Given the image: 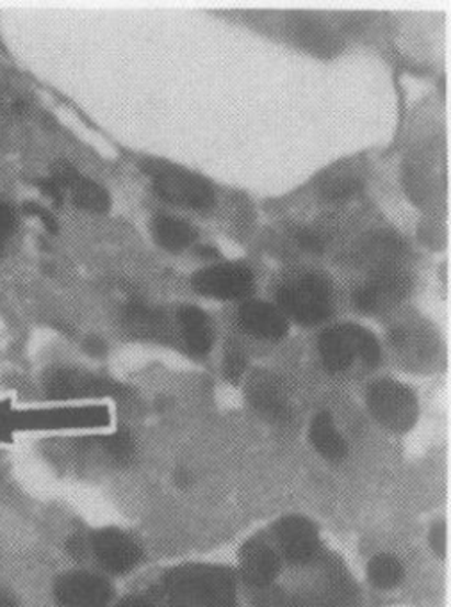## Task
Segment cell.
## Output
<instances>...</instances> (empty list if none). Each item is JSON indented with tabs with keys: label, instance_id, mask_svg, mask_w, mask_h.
I'll list each match as a JSON object with an SVG mask.
<instances>
[{
	"label": "cell",
	"instance_id": "6da1fadb",
	"mask_svg": "<svg viewBox=\"0 0 451 607\" xmlns=\"http://www.w3.org/2000/svg\"><path fill=\"white\" fill-rule=\"evenodd\" d=\"M165 588L171 607H238L233 572L224 566H177Z\"/></svg>",
	"mask_w": 451,
	"mask_h": 607
},
{
	"label": "cell",
	"instance_id": "7a4b0ae2",
	"mask_svg": "<svg viewBox=\"0 0 451 607\" xmlns=\"http://www.w3.org/2000/svg\"><path fill=\"white\" fill-rule=\"evenodd\" d=\"M143 171L153 179L156 193L167 202L188 209H210L216 202L213 184L195 171L159 159L145 160Z\"/></svg>",
	"mask_w": 451,
	"mask_h": 607
},
{
	"label": "cell",
	"instance_id": "3957f363",
	"mask_svg": "<svg viewBox=\"0 0 451 607\" xmlns=\"http://www.w3.org/2000/svg\"><path fill=\"white\" fill-rule=\"evenodd\" d=\"M319 355L325 368L330 372H342L352 368L356 358H361L367 366H376L381 362V344L375 334H371L364 326L336 325L322 331L318 340Z\"/></svg>",
	"mask_w": 451,
	"mask_h": 607
},
{
	"label": "cell",
	"instance_id": "277c9868",
	"mask_svg": "<svg viewBox=\"0 0 451 607\" xmlns=\"http://www.w3.org/2000/svg\"><path fill=\"white\" fill-rule=\"evenodd\" d=\"M277 300L284 314L304 325H318L332 314V285L324 274L305 273L284 283Z\"/></svg>",
	"mask_w": 451,
	"mask_h": 607
},
{
	"label": "cell",
	"instance_id": "5b68a950",
	"mask_svg": "<svg viewBox=\"0 0 451 607\" xmlns=\"http://www.w3.org/2000/svg\"><path fill=\"white\" fill-rule=\"evenodd\" d=\"M368 405L375 419L391 431H407L418 419L419 406L414 392L395 380H379L370 386Z\"/></svg>",
	"mask_w": 451,
	"mask_h": 607
},
{
	"label": "cell",
	"instance_id": "8992f818",
	"mask_svg": "<svg viewBox=\"0 0 451 607\" xmlns=\"http://www.w3.org/2000/svg\"><path fill=\"white\" fill-rule=\"evenodd\" d=\"M191 288L204 296L241 300L253 291L252 269L241 262H224L200 269L191 277Z\"/></svg>",
	"mask_w": 451,
	"mask_h": 607
},
{
	"label": "cell",
	"instance_id": "52a82bcc",
	"mask_svg": "<svg viewBox=\"0 0 451 607\" xmlns=\"http://www.w3.org/2000/svg\"><path fill=\"white\" fill-rule=\"evenodd\" d=\"M45 391L53 400L77 397L122 396L125 389L119 383L95 376L79 369L57 368L45 374Z\"/></svg>",
	"mask_w": 451,
	"mask_h": 607
},
{
	"label": "cell",
	"instance_id": "ba28073f",
	"mask_svg": "<svg viewBox=\"0 0 451 607\" xmlns=\"http://www.w3.org/2000/svg\"><path fill=\"white\" fill-rule=\"evenodd\" d=\"M410 277L405 269L384 266L379 269L370 282L353 292V303L362 312H379L385 306L398 303L410 291Z\"/></svg>",
	"mask_w": 451,
	"mask_h": 607
},
{
	"label": "cell",
	"instance_id": "9c48e42d",
	"mask_svg": "<svg viewBox=\"0 0 451 607\" xmlns=\"http://www.w3.org/2000/svg\"><path fill=\"white\" fill-rule=\"evenodd\" d=\"M353 589L339 570H332L322 594L316 597H296L281 589L262 592L257 607H348L352 603Z\"/></svg>",
	"mask_w": 451,
	"mask_h": 607
},
{
	"label": "cell",
	"instance_id": "30bf717a",
	"mask_svg": "<svg viewBox=\"0 0 451 607\" xmlns=\"http://www.w3.org/2000/svg\"><path fill=\"white\" fill-rule=\"evenodd\" d=\"M56 597L63 607H105L113 597V588L99 575L70 572L57 580Z\"/></svg>",
	"mask_w": 451,
	"mask_h": 607
},
{
	"label": "cell",
	"instance_id": "8fae6325",
	"mask_svg": "<svg viewBox=\"0 0 451 607\" xmlns=\"http://www.w3.org/2000/svg\"><path fill=\"white\" fill-rule=\"evenodd\" d=\"M53 180L63 189V193H70L71 202L77 207L93 212H105L110 209V193L97 184L95 180L79 173L76 166L68 160H57L53 166Z\"/></svg>",
	"mask_w": 451,
	"mask_h": 607
},
{
	"label": "cell",
	"instance_id": "7c38bea8",
	"mask_svg": "<svg viewBox=\"0 0 451 607\" xmlns=\"http://www.w3.org/2000/svg\"><path fill=\"white\" fill-rule=\"evenodd\" d=\"M250 405L271 423H285L291 417L284 383L270 371L253 372L247 385Z\"/></svg>",
	"mask_w": 451,
	"mask_h": 607
},
{
	"label": "cell",
	"instance_id": "4fadbf2b",
	"mask_svg": "<svg viewBox=\"0 0 451 607\" xmlns=\"http://www.w3.org/2000/svg\"><path fill=\"white\" fill-rule=\"evenodd\" d=\"M97 560L113 574H124L138 565L142 549L133 538L119 529H102L93 537Z\"/></svg>",
	"mask_w": 451,
	"mask_h": 607
},
{
	"label": "cell",
	"instance_id": "5bb4252c",
	"mask_svg": "<svg viewBox=\"0 0 451 607\" xmlns=\"http://www.w3.org/2000/svg\"><path fill=\"white\" fill-rule=\"evenodd\" d=\"M239 326L257 339L279 340L290 331V323L279 306L261 300H247L239 308Z\"/></svg>",
	"mask_w": 451,
	"mask_h": 607
},
{
	"label": "cell",
	"instance_id": "9a60e30c",
	"mask_svg": "<svg viewBox=\"0 0 451 607\" xmlns=\"http://www.w3.org/2000/svg\"><path fill=\"white\" fill-rule=\"evenodd\" d=\"M277 540L287 560L307 563L318 552V531L304 517H285L277 524Z\"/></svg>",
	"mask_w": 451,
	"mask_h": 607
},
{
	"label": "cell",
	"instance_id": "2e32d148",
	"mask_svg": "<svg viewBox=\"0 0 451 607\" xmlns=\"http://www.w3.org/2000/svg\"><path fill=\"white\" fill-rule=\"evenodd\" d=\"M243 580L253 588H268L281 570L275 551L262 538H252L239 552Z\"/></svg>",
	"mask_w": 451,
	"mask_h": 607
},
{
	"label": "cell",
	"instance_id": "e0dca14e",
	"mask_svg": "<svg viewBox=\"0 0 451 607\" xmlns=\"http://www.w3.org/2000/svg\"><path fill=\"white\" fill-rule=\"evenodd\" d=\"M177 323L181 326L182 337L191 353H210L214 342V326L207 312L196 305H182L177 311Z\"/></svg>",
	"mask_w": 451,
	"mask_h": 607
},
{
	"label": "cell",
	"instance_id": "ac0fdd59",
	"mask_svg": "<svg viewBox=\"0 0 451 607\" xmlns=\"http://www.w3.org/2000/svg\"><path fill=\"white\" fill-rule=\"evenodd\" d=\"M153 232L157 243L170 251L184 250L199 237L195 226L170 214H157L154 217Z\"/></svg>",
	"mask_w": 451,
	"mask_h": 607
},
{
	"label": "cell",
	"instance_id": "d6986e66",
	"mask_svg": "<svg viewBox=\"0 0 451 607\" xmlns=\"http://www.w3.org/2000/svg\"><path fill=\"white\" fill-rule=\"evenodd\" d=\"M311 440L316 451L330 462H339L347 457V442L334 426L332 415L328 412H322L314 417L311 424Z\"/></svg>",
	"mask_w": 451,
	"mask_h": 607
},
{
	"label": "cell",
	"instance_id": "ffe728a7",
	"mask_svg": "<svg viewBox=\"0 0 451 607\" xmlns=\"http://www.w3.org/2000/svg\"><path fill=\"white\" fill-rule=\"evenodd\" d=\"M124 321L131 334L139 337H162L168 330L162 312L154 311L142 302H131L125 306Z\"/></svg>",
	"mask_w": 451,
	"mask_h": 607
},
{
	"label": "cell",
	"instance_id": "44dd1931",
	"mask_svg": "<svg viewBox=\"0 0 451 607\" xmlns=\"http://www.w3.org/2000/svg\"><path fill=\"white\" fill-rule=\"evenodd\" d=\"M368 577L376 588L391 589L404 577V569L393 555L379 554L370 561Z\"/></svg>",
	"mask_w": 451,
	"mask_h": 607
},
{
	"label": "cell",
	"instance_id": "7402d4cb",
	"mask_svg": "<svg viewBox=\"0 0 451 607\" xmlns=\"http://www.w3.org/2000/svg\"><path fill=\"white\" fill-rule=\"evenodd\" d=\"M105 451L110 454L113 462L119 465H127L134 457L133 437L125 429H119L116 434L102 440Z\"/></svg>",
	"mask_w": 451,
	"mask_h": 607
},
{
	"label": "cell",
	"instance_id": "603a6c76",
	"mask_svg": "<svg viewBox=\"0 0 451 607\" xmlns=\"http://www.w3.org/2000/svg\"><path fill=\"white\" fill-rule=\"evenodd\" d=\"M245 369H247V353L243 351L239 344L230 340L227 351H225V374H227L230 382H238Z\"/></svg>",
	"mask_w": 451,
	"mask_h": 607
},
{
	"label": "cell",
	"instance_id": "cb8c5ba5",
	"mask_svg": "<svg viewBox=\"0 0 451 607\" xmlns=\"http://www.w3.org/2000/svg\"><path fill=\"white\" fill-rule=\"evenodd\" d=\"M14 223H16V216L13 209L0 200V254L4 250L5 240L13 234Z\"/></svg>",
	"mask_w": 451,
	"mask_h": 607
},
{
	"label": "cell",
	"instance_id": "d4e9b609",
	"mask_svg": "<svg viewBox=\"0 0 451 607\" xmlns=\"http://www.w3.org/2000/svg\"><path fill=\"white\" fill-rule=\"evenodd\" d=\"M356 189H359V180L336 179L325 184V194L328 199H345V196H350Z\"/></svg>",
	"mask_w": 451,
	"mask_h": 607
},
{
	"label": "cell",
	"instance_id": "484cf974",
	"mask_svg": "<svg viewBox=\"0 0 451 607\" xmlns=\"http://www.w3.org/2000/svg\"><path fill=\"white\" fill-rule=\"evenodd\" d=\"M296 240H298V245L305 248V250L316 251V254L324 250V239L316 232L309 231V228H300L296 232Z\"/></svg>",
	"mask_w": 451,
	"mask_h": 607
},
{
	"label": "cell",
	"instance_id": "4316f807",
	"mask_svg": "<svg viewBox=\"0 0 451 607\" xmlns=\"http://www.w3.org/2000/svg\"><path fill=\"white\" fill-rule=\"evenodd\" d=\"M24 211L27 212V214H31V216H36L42 220L43 225L47 226L48 231L54 232L56 234L57 232V222L56 217L50 214V212L45 211V209L40 207L38 203L29 202L24 205Z\"/></svg>",
	"mask_w": 451,
	"mask_h": 607
},
{
	"label": "cell",
	"instance_id": "83f0119b",
	"mask_svg": "<svg viewBox=\"0 0 451 607\" xmlns=\"http://www.w3.org/2000/svg\"><path fill=\"white\" fill-rule=\"evenodd\" d=\"M38 186L40 189H42L43 193L47 194V196H50V199L54 200V203H56L57 207H59V205H63V189L59 188V186H57L53 179L40 180Z\"/></svg>",
	"mask_w": 451,
	"mask_h": 607
},
{
	"label": "cell",
	"instance_id": "f1b7e54d",
	"mask_svg": "<svg viewBox=\"0 0 451 607\" xmlns=\"http://www.w3.org/2000/svg\"><path fill=\"white\" fill-rule=\"evenodd\" d=\"M67 549L68 552L74 555V558H77V560H82V558H84L86 543L81 537H77V535H74V537L68 540Z\"/></svg>",
	"mask_w": 451,
	"mask_h": 607
},
{
	"label": "cell",
	"instance_id": "f546056e",
	"mask_svg": "<svg viewBox=\"0 0 451 607\" xmlns=\"http://www.w3.org/2000/svg\"><path fill=\"white\" fill-rule=\"evenodd\" d=\"M116 607H156L153 603H148L147 598L142 597H128Z\"/></svg>",
	"mask_w": 451,
	"mask_h": 607
},
{
	"label": "cell",
	"instance_id": "4dcf8cb0",
	"mask_svg": "<svg viewBox=\"0 0 451 607\" xmlns=\"http://www.w3.org/2000/svg\"><path fill=\"white\" fill-rule=\"evenodd\" d=\"M0 607H19V604H16V600L10 594L2 592L0 594Z\"/></svg>",
	"mask_w": 451,
	"mask_h": 607
}]
</instances>
